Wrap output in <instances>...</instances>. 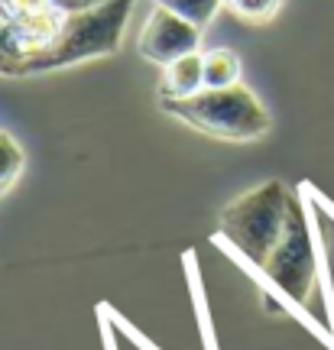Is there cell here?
I'll use <instances>...</instances> for the list:
<instances>
[{"label":"cell","mask_w":334,"mask_h":350,"mask_svg":"<svg viewBox=\"0 0 334 350\" xmlns=\"http://www.w3.org/2000/svg\"><path fill=\"white\" fill-rule=\"evenodd\" d=\"M136 0H107L94 10L81 13H65L59 36L52 39L46 49L33 52L23 59L20 75H42V72H55V68H68V65L88 62V59H104L114 55L124 42V29L130 20Z\"/></svg>","instance_id":"cell-1"},{"label":"cell","mask_w":334,"mask_h":350,"mask_svg":"<svg viewBox=\"0 0 334 350\" xmlns=\"http://www.w3.org/2000/svg\"><path fill=\"white\" fill-rule=\"evenodd\" d=\"M162 111L179 117L182 124L195 126L208 137L247 143L270 133V113L257 94L240 81L231 88H201L188 98H159Z\"/></svg>","instance_id":"cell-2"},{"label":"cell","mask_w":334,"mask_h":350,"mask_svg":"<svg viewBox=\"0 0 334 350\" xmlns=\"http://www.w3.org/2000/svg\"><path fill=\"white\" fill-rule=\"evenodd\" d=\"M289 201H292V191L279 178H270V182L250 188L247 195H240L237 201H231L224 208L218 234L240 256H247L250 262L263 266L266 256L272 253V247H276L279 234H283Z\"/></svg>","instance_id":"cell-3"},{"label":"cell","mask_w":334,"mask_h":350,"mask_svg":"<svg viewBox=\"0 0 334 350\" xmlns=\"http://www.w3.org/2000/svg\"><path fill=\"white\" fill-rule=\"evenodd\" d=\"M318 262H322V243L311 230V221L305 208H302L298 195H292L283 234H279L276 247H272V253L266 256L260 269L270 282L283 288L289 299L305 305L311 295V286L318 279Z\"/></svg>","instance_id":"cell-4"},{"label":"cell","mask_w":334,"mask_h":350,"mask_svg":"<svg viewBox=\"0 0 334 350\" xmlns=\"http://www.w3.org/2000/svg\"><path fill=\"white\" fill-rule=\"evenodd\" d=\"M198 26L156 3V10L149 13L146 26L140 33V55L156 65H169L175 59L188 55V52H198Z\"/></svg>","instance_id":"cell-5"},{"label":"cell","mask_w":334,"mask_h":350,"mask_svg":"<svg viewBox=\"0 0 334 350\" xmlns=\"http://www.w3.org/2000/svg\"><path fill=\"white\" fill-rule=\"evenodd\" d=\"M62 20L65 13L59 7H42V10L23 13V16H10L3 33H7V49L16 59V65H23V59H29L33 52L46 49L59 36ZM16 75H20V68H16Z\"/></svg>","instance_id":"cell-6"},{"label":"cell","mask_w":334,"mask_h":350,"mask_svg":"<svg viewBox=\"0 0 334 350\" xmlns=\"http://www.w3.org/2000/svg\"><path fill=\"white\" fill-rule=\"evenodd\" d=\"M201 88H205V55L188 52L182 59L162 65L159 98H188V94H198Z\"/></svg>","instance_id":"cell-7"},{"label":"cell","mask_w":334,"mask_h":350,"mask_svg":"<svg viewBox=\"0 0 334 350\" xmlns=\"http://www.w3.org/2000/svg\"><path fill=\"white\" fill-rule=\"evenodd\" d=\"M240 81V55L234 49L205 52V88H231Z\"/></svg>","instance_id":"cell-8"},{"label":"cell","mask_w":334,"mask_h":350,"mask_svg":"<svg viewBox=\"0 0 334 350\" xmlns=\"http://www.w3.org/2000/svg\"><path fill=\"white\" fill-rule=\"evenodd\" d=\"M185 273H188V286H192V295H195V318H198L201 344H205V350H218V338L211 334V312H208V299H205V288H201V275H198V262H195V253H185Z\"/></svg>","instance_id":"cell-9"},{"label":"cell","mask_w":334,"mask_h":350,"mask_svg":"<svg viewBox=\"0 0 334 350\" xmlns=\"http://www.w3.org/2000/svg\"><path fill=\"white\" fill-rule=\"evenodd\" d=\"M156 3L166 7V10L179 13L182 20L195 23L198 29H205L214 20V13H218V7H221L224 0H156Z\"/></svg>","instance_id":"cell-10"},{"label":"cell","mask_w":334,"mask_h":350,"mask_svg":"<svg viewBox=\"0 0 334 350\" xmlns=\"http://www.w3.org/2000/svg\"><path fill=\"white\" fill-rule=\"evenodd\" d=\"M20 172H23V150L10 133L0 130V195L20 178Z\"/></svg>","instance_id":"cell-11"},{"label":"cell","mask_w":334,"mask_h":350,"mask_svg":"<svg viewBox=\"0 0 334 350\" xmlns=\"http://www.w3.org/2000/svg\"><path fill=\"white\" fill-rule=\"evenodd\" d=\"M224 3L231 7L234 16L247 20V23H266L283 7V0H224Z\"/></svg>","instance_id":"cell-12"},{"label":"cell","mask_w":334,"mask_h":350,"mask_svg":"<svg viewBox=\"0 0 334 350\" xmlns=\"http://www.w3.org/2000/svg\"><path fill=\"white\" fill-rule=\"evenodd\" d=\"M98 314H104V318H107V321L114 325V331H117V334H124V338L130 340L136 350H159L156 344H153V340L146 338V334H143V331H136V327L127 321L124 314L117 312V308H111L107 301H101V305H98Z\"/></svg>","instance_id":"cell-13"},{"label":"cell","mask_w":334,"mask_h":350,"mask_svg":"<svg viewBox=\"0 0 334 350\" xmlns=\"http://www.w3.org/2000/svg\"><path fill=\"white\" fill-rule=\"evenodd\" d=\"M42 7H55L52 0H0V16L10 20V16H23V13L42 10Z\"/></svg>","instance_id":"cell-14"},{"label":"cell","mask_w":334,"mask_h":350,"mask_svg":"<svg viewBox=\"0 0 334 350\" xmlns=\"http://www.w3.org/2000/svg\"><path fill=\"white\" fill-rule=\"evenodd\" d=\"M3 29H7V20L0 16V75H16L20 65H16V59H13L10 49H7V33H3Z\"/></svg>","instance_id":"cell-15"},{"label":"cell","mask_w":334,"mask_h":350,"mask_svg":"<svg viewBox=\"0 0 334 350\" xmlns=\"http://www.w3.org/2000/svg\"><path fill=\"white\" fill-rule=\"evenodd\" d=\"M52 3L62 13H81V10H94V7L107 3V0H52Z\"/></svg>","instance_id":"cell-16"},{"label":"cell","mask_w":334,"mask_h":350,"mask_svg":"<svg viewBox=\"0 0 334 350\" xmlns=\"http://www.w3.org/2000/svg\"><path fill=\"white\" fill-rule=\"evenodd\" d=\"M101 318V338H104V350H117V338H114V325L104 318V314H98Z\"/></svg>","instance_id":"cell-17"}]
</instances>
